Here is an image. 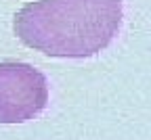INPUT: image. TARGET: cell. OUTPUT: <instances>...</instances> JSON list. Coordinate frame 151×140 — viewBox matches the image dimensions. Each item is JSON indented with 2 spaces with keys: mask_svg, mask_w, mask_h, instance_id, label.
<instances>
[{
  "mask_svg": "<svg viewBox=\"0 0 151 140\" xmlns=\"http://www.w3.org/2000/svg\"><path fill=\"white\" fill-rule=\"evenodd\" d=\"M124 0H36L15 15L19 40L48 56L86 59L118 36Z\"/></svg>",
  "mask_w": 151,
  "mask_h": 140,
  "instance_id": "6da1fadb",
  "label": "cell"
},
{
  "mask_svg": "<svg viewBox=\"0 0 151 140\" xmlns=\"http://www.w3.org/2000/svg\"><path fill=\"white\" fill-rule=\"evenodd\" d=\"M48 105V82L29 63H0V124H23Z\"/></svg>",
  "mask_w": 151,
  "mask_h": 140,
  "instance_id": "7a4b0ae2",
  "label": "cell"
}]
</instances>
